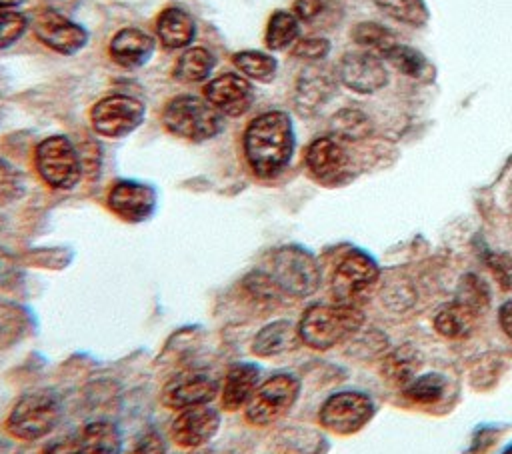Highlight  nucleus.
I'll return each mask as SVG.
<instances>
[{
	"mask_svg": "<svg viewBox=\"0 0 512 454\" xmlns=\"http://www.w3.org/2000/svg\"><path fill=\"white\" fill-rule=\"evenodd\" d=\"M422 366V356L420 352L410 346V344H402L400 348L392 350L384 362H382V374L386 380H390L396 386H408L414 378L418 368Z\"/></svg>",
	"mask_w": 512,
	"mask_h": 454,
	"instance_id": "nucleus-24",
	"label": "nucleus"
},
{
	"mask_svg": "<svg viewBox=\"0 0 512 454\" xmlns=\"http://www.w3.org/2000/svg\"><path fill=\"white\" fill-rule=\"evenodd\" d=\"M384 58L388 62H392L400 72H404L406 76H412V78H418L428 70L426 58L418 50L404 46V44H396L390 52L384 54Z\"/></svg>",
	"mask_w": 512,
	"mask_h": 454,
	"instance_id": "nucleus-32",
	"label": "nucleus"
},
{
	"mask_svg": "<svg viewBox=\"0 0 512 454\" xmlns=\"http://www.w3.org/2000/svg\"><path fill=\"white\" fill-rule=\"evenodd\" d=\"M162 124L176 138L204 142L222 130V114L206 98L180 94L166 102Z\"/></svg>",
	"mask_w": 512,
	"mask_h": 454,
	"instance_id": "nucleus-5",
	"label": "nucleus"
},
{
	"mask_svg": "<svg viewBox=\"0 0 512 454\" xmlns=\"http://www.w3.org/2000/svg\"><path fill=\"white\" fill-rule=\"evenodd\" d=\"M244 156L250 170L262 178L278 176L294 152L292 120L282 110H268L254 116L242 136Z\"/></svg>",
	"mask_w": 512,
	"mask_h": 454,
	"instance_id": "nucleus-1",
	"label": "nucleus"
},
{
	"mask_svg": "<svg viewBox=\"0 0 512 454\" xmlns=\"http://www.w3.org/2000/svg\"><path fill=\"white\" fill-rule=\"evenodd\" d=\"M374 416V402L368 394L356 390L334 392L324 400L318 412L320 424L340 436L362 430Z\"/></svg>",
	"mask_w": 512,
	"mask_h": 454,
	"instance_id": "nucleus-9",
	"label": "nucleus"
},
{
	"mask_svg": "<svg viewBox=\"0 0 512 454\" xmlns=\"http://www.w3.org/2000/svg\"><path fill=\"white\" fill-rule=\"evenodd\" d=\"M20 2H24V0H0V10H8V8H14V6H18Z\"/></svg>",
	"mask_w": 512,
	"mask_h": 454,
	"instance_id": "nucleus-45",
	"label": "nucleus"
},
{
	"mask_svg": "<svg viewBox=\"0 0 512 454\" xmlns=\"http://www.w3.org/2000/svg\"><path fill=\"white\" fill-rule=\"evenodd\" d=\"M502 454H512V444H510V446H508V448H506Z\"/></svg>",
	"mask_w": 512,
	"mask_h": 454,
	"instance_id": "nucleus-46",
	"label": "nucleus"
},
{
	"mask_svg": "<svg viewBox=\"0 0 512 454\" xmlns=\"http://www.w3.org/2000/svg\"><path fill=\"white\" fill-rule=\"evenodd\" d=\"M298 342V328L290 320H274L254 334L250 350L254 356L272 358L294 350Z\"/></svg>",
	"mask_w": 512,
	"mask_h": 454,
	"instance_id": "nucleus-21",
	"label": "nucleus"
},
{
	"mask_svg": "<svg viewBox=\"0 0 512 454\" xmlns=\"http://www.w3.org/2000/svg\"><path fill=\"white\" fill-rule=\"evenodd\" d=\"M106 206L124 222H144L156 210V190L138 180H118L108 190Z\"/></svg>",
	"mask_w": 512,
	"mask_h": 454,
	"instance_id": "nucleus-12",
	"label": "nucleus"
},
{
	"mask_svg": "<svg viewBox=\"0 0 512 454\" xmlns=\"http://www.w3.org/2000/svg\"><path fill=\"white\" fill-rule=\"evenodd\" d=\"M142 100L128 94H110L100 98L90 110L92 130L104 138H122L134 132L144 120Z\"/></svg>",
	"mask_w": 512,
	"mask_h": 454,
	"instance_id": "nucleus-8",
	"label": "nucleus"
},
{
	"mask_svg": "<svg viewBox=\"0 0 512 454\" xmlns=\"http://www.w3.org/2000/svg\"><path fill=\"white\" fill-rule=\"evenodd\" d=\"M456 300L460 304H464L466 308H470L472 312L476 314H482V310H486L488 306V300H490V294H488V288L486 284L474 276V274H466L458 286V294H456Z\"/></svg>",
	"mask_w": 512,
	"mask_h": 454,
	"instance_id": "nucleus-33",
	"label": "nucleus"
},
{
	"mask_svg": "<svg viewBox=\"0 0 512 454\" xmlns=\"http://www.w3.org/2000/svg\"><path fill=\"white\" fill-rule=\"evenodd\" d=\"M378 266L374 258H370L362 250L348 252L336 266L332 274V294L334 302L358 306V302L366 296V292L378 280Z\"/></svg>",
	"mask_w": 512,
	"mask_h": 454,
	"instance_id": "nucleus-10",
	"label": "nucleus"
},
{
	"mask_svg": "<svg viewBox=\"0 0 512 454\" xmlns=\"http://www.w3.org/2000/svg\"><path fill=\"white\" fill-rule=\"evenodd\" d=\"M280 294L304 298L320 286V266L302 246H282L270 252L262 270Z\"/></svg>",
	"mask_w": 512,
	"mask_h": 454,
	"instance_id": "nucleus-3",
	"label": "nucleus"
},
{
	"mask_svg": "<svg viewBox=\"0 0 512 454\" xmlns=\"http://www.w3.org/2000/svg\"><path fill=\"white\" fill-rule=\"evenodd\" d=\"M236 70L248 80L268 82L278 70V62L274 56L262 50H240L232 56Z\"/></svg>",
	"mask_w": 512,
	"mask_h": 454,
	"instance_id": "nucleus-28",
	"label": "nucleus"
},
{
	"mask_svg": "<svg viewBox=\"0 0 512 454\" xmlns=\"http://www.w3.org/2000/svg\"><path fill=\"white\" fill-rule=\"evenodd\" d=\"M38 176L54 190H70L82 178V158L68 136L44 138L34 150Z\"/></svg>",
	"mask_w": 512,
	"mask_h": 454,
	"instance_id": "nucleus-6",
	"label": "nucleus"
},
{
	"mask_svg": "<svg viewBox=\"0 0 512 454\" xmlns=\"http://www.w3.org/2000/svg\"><path fill=\"white\" fill-rule=\"evenodd\" d=\"M220 386L218 382L206 374V372H180L174 374L160 392V400L166 408L172 410H184L190 406H202L210 404Z\"/></svg>",
	"mask_w": 512,
	"mask_h": 454,
	"instance_id": "nucleus-13",
	"label": "nucleus"
},
{
	"mask_svg": "<svg viewBox=\"0 0 512 454\" xmlns=\"http://www.w3.org/2000/svg\"><path fill=\"white\" fill-rule=\"evenodd\" d=\"M444 392L446 378L442 374H422L404 386V396L416 404H436Z\"/></svg>",
	"mask_w": 512,
	"mask_h": 454,
	"instance_id": "nucleus-29",
	"label": "nucleus"
},
{
	"mask_svg": "<svg viewBox=\"0 0 512 454\" xmlns=\"http://www.w3.org/2000/svg\"><path fill=\"white\" fill-rule=\"evenodd\" d=\"M330 52V42L326 38H304L296 42L292 56L308 62H318Z\"/></svg>",
	"mask_w": 512,
	"mask_h": 454,
	"instance_id": "nucleus-38",
	"label": "nucleus"
},
{
	"mask_svg": "<svg viewBox=\"0 0 512 454\" xmlns=\"http://www.w3.org/2000/svg\"><path fill=\"white\" fill-rule=\"evenodd\" d=\"M156 36L164 48H186L196 36V22L184 8L168 6L156 18Z\"/></svg>",
	"mask_w": 512,
	"mask_h": 454,
	"instance_id": "nucleus-22",
	"label": "nucleus"
},
{
	"mask_svg": "<svg viewBox=\"0 0 512 454\" xmlns=\"http://www.w3.org/2000/svg\"><path fill=\"white\" fill-rule=\"evenodd\" d=\"M220 428V412L208 404L178 410L170 422V438L182 448H200Z\"/></svg>",
	"mask_w": 512,
	"mask_h": 454,
	"instance_id": "nucleus-15",
	"label": "nucleus"
},
{
	"mask_svg": "<svg viewBox=\"0 0 512 454\" xmlns=\"http://www.w3.org/2000/svg\"><path fill=\"white\" fill-rule=\"evenodd\" d=\"M336 76L358 94H372L388 84V72L374 52H346L338 62Z\"/></svg>",
	"mask_w": 512,
	"mask_h": 454,
	"instance_id": "nucleus-14",
	"label": "nucleus"
},
{
	"mask_svg": "<svg viewBox=\"0 0 512 454\" xmlns=\"http://www.w3.org/2000/svg\"><path fill=\"white\" fill-rule=\"evenodd\" d=\"M332 128L342 138H364L370 132V120L360 110L344 108L332 118Z\"/></svg>",
	"mask_w": 512,
	"mask_h": 454,
	"instance_id": "nucleus-34",
	"label": "nucleus"
},
{
	"mask_svg": "<svg viewBox=\"0 0 512 454\" xmlns=\"http://www.w3.org/2000/svg\"><path fill=\"white\" fill-rule=\"evenodd\" d=\"M22 192V186H20V176L18 172L0 160V196L4 198H14Z\"/></svg>",
	"mask_w": 512,
	"mask_h": 454,
	"instance_id": "nucleus-39",
	"label": "nucleus"
},
{
	"mask_svg": "<svg viewBox=\"0 0 512 454\" xmlns=\"http://www.w3.org/2000/svg\"><path fill=\"white\" fill-rule=\"evenodd\" d=\"M494 442V430L490 428H482L478 432V438L472 440V448H470V454H484Z\"/></svg>",
	"mask_w": 512,
	"mask_h": 454,
	"instance_id": "nucleus-42",
	"label": "nucleus"
},
{
	"mask_svg": "<svg viewBox=\"0 0 512 454\" xmlns=\"http://www.w3.org/2000/svg\"><path fill=\"white\" fill-rule=\"evenodd\" d=\"M42 454H82L80 450V442L78 438H58V440H52L44 450Z\"/></svg>",
	"mask_w": 512,
	"mask_h": 454,
	"instance_id": "nucleus-40",
	"label": "nucleus"
},
{
	"mask_svg": "<svg viewBox=\"0 0 512 454\" xmlns=\"http://www.w3.org/2000/svg\"><path fill=\"white\" fill-rule=\"evenodd\" d=\"M364 324V314L350 304H312L296 324L300 342L314 350H328L350 338Z\"/></svg>",
	"mask_w": 512,
	"mask_h": 454,
	"instance_id": "nucleus-2",
	"label": "nucleus"
},
{
	"mask_svg": "<svg viewBox=\"0 0 512 454\" xmlns=\"http://www.w3.org/2000/svg\"><path fill=\"white\" fill-rule=\"evenodd\" d=\"M376 6L388 14L390 18L410 24L422 26L428 20V8L424 0H374Z\"/></svg>",
	"mask_w": 512,
	"mask_h": 454,
	"instance_id": "nucleus-31",
	"label": "nucleus"
},
{
	"mask_svg": "<svg viewBox=\"0 0 512 454\" xmlns=\"http://www.w3.org/2000/svg\"><path fill=\"white\" fill-rule=\"evenodd\" d=\"M28 28V18L20 12L0 10V48H8L22 38Z\"/></svg>",
	"mask_w": 512,
	"mask_h": 454,
	"instance_id": "nucleus-35",
	"label": "nucleus"
},
{
	"mask_svg": "<svg viewBox=\"0 0 512 454\" xmlns=\"http://www.w3.org/2000/svg\"><path fill=\"white\" fill-rule=\"evenodd\" d=\"M204 98L222 114L238 118L254 104V88L248 78L236 72H224L204 86Z\"/></svg>",
	"mask_w": 512,
	"mask_h": 454,
	"instance_id": "nucleus-16",
	"label": "nucleus"
},
{
	"mask_svg": "<svg viewBox=\"0 0 512 454\" xmlns=\"http://www.w3.org/2000/svg\"><path fill=\"white\" fill-rule=\"evenodd\" d=\"M14 266H12V262L0 252V284H8L10 282V278L14 276Z\"/></svg>",
	"mask_w": 512,
	"mask_h": 454,
	"instance_id": "nucleus-44",
	"label": "nucleus"
},
{
	"mask_svg": "<svg viewBox=\"0 0 512 454\" xmlns=\"http://www.w3.org/2000/svg\"><path fill=\"white\" fill-rule=\"evenodd\" d=\"M154 46H156V40H154L152 34H148L140 28L128 26V28L118 30L112 36L108 52H110V58L118 66L138 68V66L146 64L152 58Z\"/></svg>",
	"mask_w": 512,
	"mask_h": 454,
	"instance_id": "nucleus-19",
	"label": "nucleus"
},
{
	"mask_svg": "<svg viewBox=\"0 0 512 454\" xmlns=\"http://www.w3.org/2000/svg\"><path fill=\"white\" fill-rule=\"evenodd\" d=\"M260 384V368L252 362H236L226 372L224 384L220 388V400L222 408L236 412L246 406V402L252 398L254 390Z\"/></svg>",
	"mask_w": 512,
	"mask_h": 454,
	"instance_id": "nucleus-20",
	"label": "nucleus"
},
{
	"mask_svg": "<svg viewBox=\"0 0 512 454\" xmlns=\"http://www.w3.org/2000/svg\"><path fill=\"white\" fill-rule=\"evenodd\" d=\"M300 380L294 374H274L258 384L244 406V416L252 426H268L280 420L298 400Z\"/></svg>",
	"mask_w": 512,
	"mask_h": 454,
	"instance_id": "nucleus-7",
	"label": "nucleus"
},
{
	"mask_svg": "<svg viewBox=\"0 0 512 454\" xmlns=\"http://www.w3.org/2000/svg\"><path fill=\"white\" fill-rule=\"evenodd\" d=\"M336 90V78L332 72L320 64H310L304 68L296 80L294 104L302 116H312L322 108Z\"/></svg>",
	"mask_w": 512,
	"mask_h": 454,
	"instance_id": "nucleus-18",
	"label": "nucleus"
},
{
	"mask_svg": "<svg viewBox=\"0 0 512 454\" xmlns=\"http://www.w3.org/2000/svg\"><path fill=\"white\" fill-rule=\"evenodd\" d=\"M34 36L58 54H76L88 42V32L54 8H42L32 22Z\"/></svg>",
	"mask_w": 512,
	"mask_h": 454,
	"instance_id": "nucleus-11",
	"label": "nucleus"
},
{
	"mask_svg": "<svg viewBox=\"0 0 512 454\" xmlns=\"http://www.w3.org/2000/svg\"><path fill=\"white\" fill-rule=\"evenodd\" d=\"M60 418V396L54 390H32L14 402L4 428L12 438L32 442L48 436Z\"/></svg>",
	"mask_w": 512,
	"mask_h": 454,
	"instance_id": "nucleus-4",
	"label": "nucleus"
},
{
	"mask_svg": "<svg viewBox=\"0 0 512 454\" xmlns=\"http://www.w3.org/2000/svg\"><path fill=\"white\" fill-rule=\"evenodd\" d=\"M498 322L504 334L512 340V300H506L498 310Z\"/></svg>",
	"mask_w": 512,
	"mask_h": 454,
	"instance_id": "nucleus-43",
	"label": "nucleus"
},
{
	"mask_svg": "<svg viewBox=\"0 0 512 454\" xmlns=\"http://www.w3.org/2000/svg\"><path fill=\"white\" fill-rule=\"evenodd\" d=\"M486 266L492 270L502 290H512V256L506 252H488Z\"/></svg>",
	"mask_w": 512,
	"mask_h": 454,
	"instance_id": "nucleus-36",
	"label": "nucleus"
},
{
	"mask_svg": "<svg viewBox=\"0 0 512 454\" xmlns=\"http://www.w3.org/2000/svg\"><path fill=\"white\" fill-rule=\"evenodd\" d=\"M166 452V440L160 430L146 428L142 430L132 444V454H164Z\"/></svg>",
	"mask_w": 512,
	"mask_h": 454,
	"instance_id": "nucleus-37",
	"label": "nucleus"
},
{
	"mask_svg": "<svg viewBox=\"0 0 512 454\" xmlns=\"http://www.w3.org/2000/svg\"><path fill=\"white\" fill-rule=\"evenodd\" d=\"M306 168L322 184H336L348 172V152L334 136H320L306 148Z\"/></svg>",
	"mask_w": 512,
	"mask_h": 454,
	"instance_id": "nucleus-17",
	"label": "nucleus"
},
{
	"mask_svg": "<svg viewBox=\"0 0 512 454\" xmlns=\"http://www.w3.org/2000/svg\"><path fill=\"white\" fill-rule=\"evenodd\" d=\"M78 442L82 454H120L122 450V434L110 420L88 422L82 428Z\"/></svg>",
	"mask_w": 512,
	"mask_h": 454,
	"instance_id": "nucleus-23",
	"label": "nucleus"
},
{
	"mask_svg": "<svg viewBox=\"0 0 512 454\" xmlns=\"http://www.w3.org/2000/svg\"><path fill=\"white\" fill-rule=\"evenodd\" d=\"M476 316V312L454 300L452 304L438 310L434 316V328L444 338H464L472 332Z\"/></svg>",
	"mask_w": 512,
	"mask_h": 454,
	"instance_id": "nucleus-26",
	"label": "nucleus"
},
{
	"mask_svg": "<svg viewBox=\"0 0 512 454\" xmlns=\"http://www.w3.org/2000/svg\"><path fill=\"white\" fill-rule=\"evenodd\" d=\"M352 38H354L356 44L366 46V48H370V50H374V52H378L382 56L386 52H390L398 44L396 36L388 28H384V26H380L376 22H360V24H356L354 30H352Z\"/></svg>",
	"mask_w": 512,
	"mask_h": 454,
	"instance_id": "nucleus-30",
	"label": "nucleus"
},
{
	"mask_svg": "<svg viewBox=\"0 0 512 454\" xmlns=\"http://www.w3.org/2000/svg\"><path fill=\"white\" fill-rule=\"evenodd\" d=\"M322 0H294V14L298 20H312L322 10Z\"/></svg>",
	"mask_w": 512,
	"mask_h": 454,
	"instance_id": "nucleus-41",
	"label": "nucleus"
},
{
	"mask_svg": "<svg viewBox=\"0 0 512 454\" xmlns=\"http://www.w3.org/2000/svg\"><path fill=\"white\" fill-rule=\"evenodd\" d=\"M214 54L204 46L186 48L174 64V78L180 82H204L214 70Z\"/></svg>",
	"mask_w": 512,
	"mask_h": 454,
	"instance_id": "nucleus-25",
	"label": "nucleus"
},
{
	"mask_svg": "<svg viewBox=\"0 0 512 454\" xmlns=\"http://www.w3.org/2000/svg\"><path fill=\"white\" fill-rule=\"evenodd\" d=\"M298 32H300V26H298L296 14L286 12V10H276L268 18L266 32H264V44L270 50H284L294 44V40L298 38Z\"/></svg>",
	"mask_w": 512,
	"mask_h": 454,
	"instance_id": "nucleus-27",
	"label": "nucleus"
}]
</instances>
